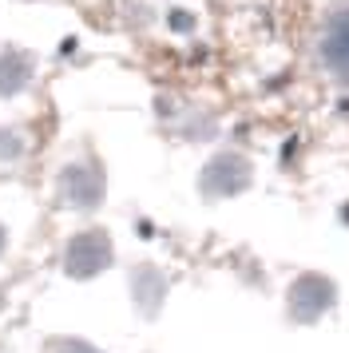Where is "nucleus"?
<instances>
[{
    "label": "nucleus",
    "mask_w": 349,
    "mask_h": 353,
    "mask_svg": "<svg viewBox=\"0 0 349 353\" xmlns=\"http://www.w3.org/2000/svg\"><path fill=\"white\" fill-rule=\"evenodd\" d=\"M337 305V282L326 274H298L286 290V314L298 325H314Z\"/></svg>",
    "instance_id": "obj_4"
},
{
    "label": "nucleus",
    "mask_w": 349,
    "mask_h": 353,
    "mask_svg": "<svg viewBox=\"0 0 349 353\" xmlns=\"http://www.w3.org/2000/svg\"><path fill=\"white\" fill-rule=\"evenodd\" d=\"M254 183V163L242 151H219L203 163L199 171V194L203 199H238L242 191H250Z\"/></svg>",
    "instance_id": "obj_3"
},
{
    "label": "nucleus",
    "mask_w": 349,
    "mask_h": 353,
    "mask_svg": "<svg viewBox=\"0 0 349 353\" xmlns=\"http://www.w3.org/2000/svg\"><path fill=\"white\" fill-rule=\"evenodd\" d=\"M167 274L151 266V262H139V266H131L127 274V294H131V305L139 310V318H155L163 302H167Z\"/></svg>",
    "instance_id": "obj_7"
},
{
    "label": "nucleus",
    "mask_w": 349,
    "mask_h": 353,
    "mask_svg": "<svg viewBox=\"0 0 349 353\" xmlns=\"http://www.w3.org/2000/svg\"><path fill=\"white\" fill-rule=\"evenodd\" d=\"M40 76V60L20 44L0 48V99H20Z\"/></svg>",
    "instance_id": "obj_6"
},
{
    "label": "nucleus",
    "mask_w": 349,
    "mask_h": 353,
    "mask_svg": "<svg viewBox=\"0 0 349 353\" xmlns=\"http://www.w3.org/2000/svg\"><path fill=\"white\" fill-rule=\"evenodd\" d=\"M28 151V139L20 128H0V167H16Z\"/></svg>",
    "instance_id": "obj_8"
},
{
    "label": "nucleus",
    "mask_w": 349,
    "mask_h": 353,
    "mask_svg": "<svg viewBox=\"0 0 349 353\" xmlns=\"http://www.w3.org/2000/svg\"><path fill=\"white\" fill-rule=\"evenodd\" d=\"M115 266V242H111L108 226H79L72 230L60 246V274L72 282H95Z\"/></svg>",
    "instance_id": "obj_2"
},
{
    "label": "nucleus",
    "mask_w": 349,
    "mask_h": 353,
    "mask_svg": "<svg viewBox=\"0 0 349 353\" xmlns=\"http://www.w3.org/2000/svg\"><path fill=\"white\" fill-rule=\"evenodd\" d=\"M48 353H103L95 341H88V337H76V334H68V337H52L48 341Z\"/></svg>",
    "instance_id": "obj_9"
},
{
    "label": "nucleus",
    "mask_w": 349,
    "mask_h": 353,
    "mask_svg": "<svg viewBox=\"0 0 349 353\" xmlns=\"http://www.w3.org/2000/svg\"><path fill=\"white\" fill-rule=\"evenodd\" d=\"M317 64L330 72L333 80L349 83V8L330 12L317 36Z\"/></svg>",
    "instance_id": "obj_5"
},
{
    "label": "nucleus",
    "mask_w": 349,
    "mask_h": 353,
    "mask_svg": "<svg viewBox=\"0 0 349 353\" xmlns=\"http://www.w3.org/2000/svg\"><path fill=\"white\" fill-rule=\"evenodd\" d=\"M52 203L60 210H76V214H92L108 203V171L99 155H79L68 159L52 179Z\"/></svg>",
    "instance_id": "obj_1"
},
{
    "label": "nucleus",
    "mask_w": 349,
    "mask_h": 353,
    "mask_svg": "<svg viewBox=\"0 0 349 353\" xmlns=\"http://www.w3.org/2000/svg\"><path fill=\"white\" fill-rule=\"evenodd\" d=\"M8 254V226H4V219H0V258Z\"/></svg>",
    "instance_id": "obj_10"
}]
</instances>
